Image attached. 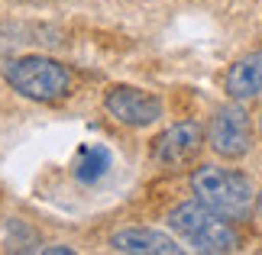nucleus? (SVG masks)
Masks as SVG:
<instances>
[{"instance_id":"obj_2","label":"nucleus","mask_w":262,"mask_h":255,"mask_svg":"<svg viewBox=\"0 0 262 255\" xmlns=\"http://www.w3.org/2000/svg\"><path fill=\"white\" fill-rule=\"evenodd\" d=\"M191 191L201 203L224 213L227 220H249L256 210V191L243 171L224 165H198L191 171Z\"/></svg>"},{"instance_id":"obj_12","label":"nucleus","mask_w":262,"mask_h":255,"mask_svg":"<svg viewBox=\"0 0 262 255\" xmlns=\"http://www.w3.org/2000/svg\"><path fill=\"white\" fill-rule=\"evenodd\" d=\"M259 132H262V117H259Z\"/></svg>"},{"instance_id":"obj_3","label":"nucleus","mask_w":262,"mask_h":255,"mask_svg":"<svg viewBox=\"0 0 262 255\" xmlns=\"http://www.w3.org/2000/svg\"><path fill=\"white\" fill-rule=\"evenodd\" d=\"M168 226H172L194 252L220 255V252H236L239 249V233L233 226V220H227L224 213L210 210L207 203H201L198 197L178 203V207L168 213Z\"/></svg>"},{"instance_id":"obj_8","label":"nucleus","mask_w":262,"mask_h":255,"mask_svg":"<svg viewBox=\"0 0 262 255\" xmlns=\"http://www.w3.org/2000/svg\"><path fill=\"white\" fill-rule=\"evenodd\" d=\"M224 90L230 100H239V104L262 94V49L246 52L230 65V71L224 75Z\"/></svg>"},{"instance_id":"obj_5","label":"nucleus","mask_w":262,"mask_h":255,"mask_svg":"<svg viewBox=\"0 0 262 255\" xmlns=\"http://www.w3.org/2000/svg\"><path fill=\"white\" fill-rule=\"evenodd\" d=\"M204 146H207V129L194 123V120H181V123L168 126L165 132L156 136L152 161L165 171H181V168L194 165Z\"/></svg>"},{"instance_id":"obj_11","label":"nucleus","mask_w":262,"mask_h":255,"mask_svg":"<svg viewBox=\"0 0 262 255\" xmlns=\"http://www.w3.org/2000/svg\"><path fill=\"white\" fill-rule=\"evenodd\" d=\"M256 217H259V220H262V188H259V191H256Z\"/></svg>"},{"instance_id":"obj_9","label":"nucleus","mask_w":262,"mask_h":255,"mask_svg":"<svg viewBox=\"0 0 262 255\" xmlns=\"http://www.w3.org/2000/svg\"><path fill=\"white\" fill-rule=\"evenodd\" d=\"M107 168H110V152H107V146H100V142H84V146L78 149L75 161H72V171L81 184L100 181L107 175Z\"/></svg>"},{"instance_id":"obj_7","label":"nucleus","mask_w":262,"mask_h":255,"mask_svg":"<svg viewBox=\"0 0 262 255\" xmlns=\"http://www.w3.org/2000/svg\"><path fill=\"white\" fill-rule=\"evenodd\" d=\"M110 249L114 252H126V255H178L185 252L172 236L159 229H146V226H129L110 236Z\"/></svg>"},{"instance_id":"obj_4","label":"nucleus","mask_w":262,"mask_h":255,"mask_svg":"<svg viewBox=\"0 0 262 255\" xmlns=\"http://www.w3.org/2000/svg\"><path fill=\"white\" fill-rule=\"evenodd\" d=\"M207 146L224 161H239L249 155V149H253V120L239 107V100L214 110V117L207 123Z\"/></svg>"},{"instance_id":"obj_10","label":"nucleus","mask_w":262,"mask_h":255,"mask_svg":"<svg viewBox=\"0 0 262 255\" xmlns=\"http://www.w3.org/2000/svg\"><path fill=\"white\" fill-rule=\"evenodd\" d=\"M39 252H58V255H62V252H75L72 246H39Z\"/></svg>"},{"instance_id":"obj_1","label":"nucleus","mask_w":262,"mask_h":255,"mask_svg":"<svg viewBox=\"0 0 262 255\" xmlns=\"http://www.w3.org/2000/svg\"><path fill=\"white\" fill-rule=\"evenodd\" d=\"M4 81L10 90L33 104H58L75 90L72 68L49 55H19L4 65Z\"/></svg>"},{"instance_id":"obj_6","label":"nucleus","mask_w":262,"mask_h":255,"mask_svg":"<svg viewBox=\"0 0 262 255\" xmlns=\"http://www.w3.org/2000/svg\"><path fill=\"white\" fill-rule=\"evenodd\" d=\"M104 110H107V117H114L117 123H123L129 129H146L162 117V100L143 87L114 84L104 94Z\"/></svg>"}]
</instances>
